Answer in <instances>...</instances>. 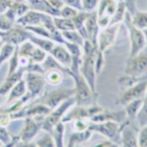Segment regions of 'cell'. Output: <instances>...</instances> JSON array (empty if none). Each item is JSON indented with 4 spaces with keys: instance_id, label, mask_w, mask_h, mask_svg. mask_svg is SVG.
I'll list each match as a JSON object with an SVG mask.
<instances>
[{
    "instance_id": "9a60e30c",
    "label": "cell",
    "mask_w": 147,
    "mask_h": 147,
    "mask_svg": "<svg viewBox=\"0 0 147 147\" xmlns=\"http://www.w3.org/2000/svg\"><path fill=\"white\" fill-rule=\"evenodd\" d=\"M51 54L61 65L67 69H69L72 65V56L69 52L65 49V47L61 46H55Z\"/></svg>"
},
{
    "instance_id": "836d02e7",
    "label": "cell",
    "mask_w": 147,
    "mask_h": 147,
    "mask_svg": "<svg viewBox=\"0 0 147 147\" xmlns=\"http://www.w3.org/2000/svg\"><path fill=\"white\" fill-rule=\"evenodd\" d=\"M13 22L10 21L5 14H0V30L2 31H7L12 27Z\"/></svg>"
},
{
    "instance_id": "d4e9b609",
    "label": "cell",
    "mask_w": 147,
    "mask_h": 147,
    "mask_svg": "<svg viewBox=\"0 0 147 147\" xmlns=\"http://www.w3.org/2000/svg\"><path fill=\"white\" fill-rule=\"evenodd\" d=\"M63 75L61 70L58 69H51L46 75V80L52 84H57L63 80Z\"/></svg>"
},
{
    "instance_id": "6da1fadb",
    "label": "cell",
    "mask_w": 147,
    "mask_h": 147,
    "mask_svg": "<svg viewBox=\"0 0 147 147\" xmlns=\"http://www.w3.org/2000/svg\"><path fill=\"white\" fill-rule=\"evenodd\" d=\"M68 73L73 76L76 82L75 102L78 106H91L95 93L93 92L83 76L80 72L73 74L69 70Z\"/></svg>"
},
{
    "instance_id": "3957f363",
    "label": "cell",
    "mask_w": 147,
    "mask_h": 147,
    "mask_svg": "<svg viewBox=\"0 0 147 147\" xmlns=\"http://www.w3.org/2000/svg\"><path fill=\"white\" fill-rule=\"evenodd\" d=\"M121 125L116 121H107L89 123L88 129L103 135L113 143H118L120 141L121 142Z\"/></svg>"
},
{
    "instance_id": "60d3db41",
    "label": "cell",
    "mask_w": 147,
    "mask_h": 147,
    "mask_svg": "<svg viewBox=\"0 0 147 147\" xmlns=\"http://www.w3.org/2000/svg\"><path fill=\"white\" fill-rule=\"evenodd\" d=\"M39 145L42 146H54V143H53L52 138L49 136H47L43 140L40 141Z\"/></svg>"
},
{
    "instance_id": "484cf974",
    "label": "cell",
    "mask_w": 147,
    "mask_h": 147,
    "mask_svg": "<svg viewBox=\"0 0 147 147\" xmlns=\"http://www.w3.org/2000/svg\"><path fill=\"white\" fill-rule=\"evenodd\" d=\"M64 127L62 122H58L53 127L52 131L53 132V136L55 138L56 145L57 146H63V132Z\"/></svg>"
},
{
    "instance_id": "f546056e",
    "label": "cell",
    "mask_w": 147,
    "mask_h": 147,
    "mask_svg": "<svg viewBox=\"0 0 147 147\" xmlns=\"http://www.w3.org/2000/svg\"><path fill=\"white\" fill-rule=\"evenodd\" d=\"M100 0H81L83 10L93 12L97 8Z\"/></svg>"
},
{
    "instance_id": "74e56055",
    "label": "cell",
    "mask_w": 147,
    "mask_h": 147,
    "mask_svg": "<svg viewBox=\"0 0 147 147\" xmlns=\"http://www.w3.org/2000/svg\"><path fill=\"white\" fill-rule=\"evenodd\" d=\"M13 49L14 47L11 44H7L5 45V46L3 47L1 50V54H0V64L11 55V53L13 51Z\"/></svg>"
},
{
    "instance_id": "277c9868",
    "label": "cell",
    "mask_w": 147,
    "mask_h": 147,
    "mask_svg": "<svg viewBox=\"0 0 147 147\" xmlns=\"http://www.w3.org/2000/svg\"><path fill=\"white\" fill-rule=\"evenodd\" d=\"M147 72V55L141 53L130 57L127 61L125 74L130 78L138 79Z\"/></svg>"
},
{
    "instance_id": "4dcf8cb0",
    "label": "cell",
    "mask_w": 147,
    "mask_h": 147,
    "mask_svg": "<svg viewBox=\"0 0 147 147\" xmlns=\"http://www.w3.org/2000/svg\"><path fill=\"white\" fill-rule=\"evenodd\" d=\"M20 72H19L16 74L15 75L12 76V77L10 78V80H8L7 81V83H5V85L2 86L1 89L0 90V93H1V95H4L5 93H7V92H8L10 88L12 86L13 84L19 80V78L21 76V74H20Z\"/></svg>"
},
{
    "instance_id": "f6af8a7d",
    "label": "cell",
    "mask_w": 147,
    "mask_h": 147,
    "mask_svg": "<svg viewBox=\"0 0 147 147\" xmlns=\"http://www.w3.org/2000/svg\"><path fill=\"white\" fill-rule=\"evenodd\" d=\"M143 32L144 33V35H145V40H146V44H147V29L145 30H142Z\"/></svg>"
},
{
    "instance_id": "7c38bea8",
    "label": "cell",
    "mask_w": 147,
    "mask_h": 147,
    "mask_svg": "<svg viewBox=\"0 0 147 147\" xmlns=\"http://www.w3.org/2000/svg\"><path fill=\"white\" fill-rule=\"evenodd\" d=\"M137 136L136 129L129 121L121 125V141L124 146H137Z\"/></svg>"
},
{
    "instance_id": "e575fe53",
    "label": "cell",
    "mask_w": 147,
    "mask_h": 147,
    "mask_svg": "<svg viewBox=\"0 0 147 147\" xmlns=\"http://www.w3.org/2000/svg\"><path fill=\"white\" fill-rule=\"evenodd\" d=\"M137 146H147V127H144L138 133Z\"/></svg>"
},
{
    "instance_id": "7402d4cb",
    "label": "cell",
    "mask_w": 147,
    "mask_h": 147,
    "mask_svg": "<svg viewBox=\"0 0 147 147\" xmlns=\"http://www.w3.org/2000/svg\"><path fill=\"white\" fill-rule=\"evenodd\" d=\"M132 16V22L141 30L147 29V12L136 10Z\"/></svg>"
},
{
    "instance_id": "9c48e42d",
    "label": "cell",
    "mask_w": 147,
    "mask_h": 147,
    "mask_svg": "<svg viewBox=\"0 0 147 147\" xmlns=\"http://www.w3.org/2000/svg\"><path fill=\"white\" fill-rule=\"evenodd\" d=\"M103 111L101 107L97 106H78L69 113L63 119V121H68L79 119H86Z\"/></svg>"
},
{
    "instance_id": "1f68e13d",
    "label": "cell",
    "mask_w": 147,
    "mask_h": 147,
    "mask_svg": "<svg viewBox=\"0 0 147 147\" xmlns=\"http://www.w3.org/2000/svg\"><path fill=\"white\" fill-rule=\"evenodd\" d=\"M24 83L23 81H21L13 89L8 101H10L11 100L14 99L17 97H20L22 94H24Z\"/></svg>"
},
{
    "instance_id": "cb8c5ba5",
    "label": "cell",
    "mask_w": 147,
    "mask_h": 147,
    "mask_svg": "<svg viewBox=\"0 0 147 147\" xmlns=\"http://www.w3.org/2000/svg\"><path fill=\"white\" fill-rule=\"evenodd\" d=\"M91 131L89 129L85 130L84 131L77 132L76 133L73 134L70 138L69 146H73L76 144L82 142V141L88 140L91 137Z\"/></svg>"
},
{
    "instance_id": "52a82bcc",
    "label": "cell",
    "mask_w": 147,
    "mask_h": 147,
    "mask_svg": "<svg viewBox=\"0 0 147 147\" xmlns=\"http://www.w3.org/2000/svg\"><path fill=\"white\" fill-rule=\"evenodd\" d=\"M118 28L119 25L118 24L108 26L100 30L97 40L98 49L99 51L103 52L112 46L116 37Z\"/></svg>"
},
{
    "instance_id": "7dc6e473",
    "label": "cell",
    "mask_w": 147,
    "mask_h": 147,
    "mask_svg": "<svg viewBox=\"0 0 147 147\" xmlns=\"http://www.w3.org/2000/svg\"><path fill=\"white\" fill-rule=\"evenodd\" d=\"M1 44H0V46H1Z\"/></svg>"
},
{
    "instance_id": "ba28073f",
    "label": "cell",
    "mask_w": 147,
    "mask_h": 147,
    "mask_svg": "<svg viewBox=\"0 0 147 147\" xmlns=\"http://www.w3.org/2000/svg\"><path fill=\"white\" fill-rule=\"evenodd\" d=\"M75 102V98H69L67 100L62 102L61 106L57 109L53 111L48 117L46 118V120L43 123V129L46 131L52 132V129L56 123L59 122V120L63 117L67 109L73 105Z\"/></svg>"
},
{
    "instance_id": "7bdbcfd3",
    "label": "cell",
    "mask_w": 147,
    "mask_h": 147,
    "mask_svg": "<svg viewBox=\"0 0 147 147\" xmlns=\"http://www.w3.org/2000/svg\"><path fill=\"white\" fill-rule=\"evenodd\" d=\"M0 138L3 140L2 141H5L4 140H5V141H8V134L6 132V131L1 127H0Z\"/></svg>"
},
{
    "instance_id": "ab89813d",
    "label": "cell",
    "mask_w": 147,
    "mask_h": 147,
    "mask_svg": "<svg viewBox=\"0 0 147 147\" xmlns=\"http://www.w3.org/2000/svg\"><path fill=\"white\" fill-rule=\"evenodd\" d=\"M13 0H0V14L5 13L10 7Z\"/></svg>"
},
{
    "instance_id": "b9f144b4",
    "label": "cell",
    "mask_w": 147,
    "mask_h": 147,
    "mask_svg": "<svg viewBox=\"0 0 147 147\" xmlns=\"http://www.w3.org/2000/svg\"><path fill=\"white\" fill-rule=\"evenodd\" d=\"M48 1L53 7L59 10L65 5L64 2L62 0H48Z\"/></svg>"
},
{
    "instance_id": "2e32d148",
    "label": "cell",
    "mask_w": 147,
    "mask_h": 147,
    "mask_svg": "<svg viewBox=\"0 0 147 147\" xmlns=\"http://www.w3.org/2000/svg\"><path fill=\"white\" fill-rule=\"evenodd\" d=\"M126 116L125 111L110 112L102 111L91 118V120L95 123H101L107 121H114L119 122L121 119H124Z\"/></svg>"
},
{
    "instance_id": "8992f818",
    "label": "cell",
    "mask_w": 147,
    "mask_h": 147,
    "mask_svg": "<svg viewBox=\"0 0 147 147\" xmlns=\"http://www.w3.org/2000/svg\"><path fill=\"white\" fill-rule=\"evenodd\" d=\"M147 90V81H141L126 89L119 98L121 105L126 106L131 102L145 97Z\"/></svg>"
},
{
    "instance_id": "603a6c76",
    "label": "cell",
    "mask_w": 147,
    "mask_h": 147,
    "mask_svg": "<svg viewBox=\"0 0 147 147\" xmlns=\"http://www.w3.org/2000/svg\"><path fill=\"white\" fill-rule=\"evenodd\" d=\"M143 104V98H138L130 102L125 106L126 115L131 118H135L138 112L142 108Z\"/></svg>"
},
{
    "instance_id": "f1b7e54d",
    "label": "cell",
    "mask_w": 147,
    "mask_h": 147,
    "mask_svg": "<svg viewBox=\"0 0 147 147\" xmlns=\"http://www.w3.org/2000/svg\"><path fill=\"white\" fill-rule=\"evenodd\" d=\"M25 29L28 30L32 31L37 34V35H41L44 37L48 38H50L51 37V33L46 28H44L40 25H36V26H26Z\"/></svg>"
},
{
    "instance_id": "5b68a950",
    "label": "cell",
    "mask_w": 147,
    "mask_h": 147,
    "mask_svg": "<svg viewBox=\"0 0 147 147\" xmlns=\"http://www.w3.org/2000/svg\"><path fill=\"white\" fill-rule=\"evenodd\" d=\"M118 2L116 0H100L97 7L98 23L100 29L109 25L112 16L117 8Z\"/></svg>"
},
{
    "instance_id": "d6a6232c",
    "label": "cell",
    "mask_w": 147,
    "mask_h": 147,
    "mask_svg": "<svg viewBox=\"0 0 147 147\" xmlns=\"http://www.w3.org/2000/svg\"><path fill=\"white\" fill-rule=\"evenodd\" d=\"M28 125L26 128V131L23 135L25 138H30L33 137L39 129V125L33 121H30Z\"/></svg>"
},
{
    "instance_id": "44dd1931",
    "label": "cell",
    "mask_w": 147,
    "mask_h": 147,
    "mask_svg": "<svg viewBox=\"0 0 147 147\" xmlns=\"http://www.w3.org/2000/svg\"><path fill=\"white\" fill-rule=\"evenodd\" d=\"M64 38L66 41L78 44L82 47L85 39L80 35L77 30H69V31H63L61 32Z\"/></svg>"
},
{
    "instance_id": "7a4b0ae2",
    "label": "cell",
    "mask_w": 147,
    "mask_h": 147,
    "mask_svg": "<svg viewBox=\"0 0 147 147\" xmlns=\"http://www.w3.org/2000/svg\"><path fill=\"white\" fill-rule=\"evenodd\" d=\"M124 21L129 31L131 41L130 57L134 56L140 53L146 44L145 35L142 30L135 27L132 22V16L128 11L126 12Z\"/></svg>"
},
{
    "instance_id": "83f0119b",
    "label": "cell",
    "mask_w": 147,
    "mask_h": 147,
    "mask_svg": "<svg viewBox=\"0 0 147 147\" xmlns=\"http://www.w3.org/2000/svg\"><path fill=\"white\" fill-rule=\"evenodd\" d=\"M80 10L76 8L71 7L68 5H65L60 10V17L64 18L73 19L76 16H77Z\"/></svg>"
},
{
    "instance_id": "8fae6325",
    "label": "cell",
    "mask_w": 147,
    "mask_h": 147,
    "mask_svg": "<svg viewBox=\"0 0 147 147\" xmlns=\"http://www.w3.org/2000/svg\"><path fill=\"white\" fill-rule=\"evenodd\" d=\"M75 94V88L73 90H63L53 91L43 98V103L52 109L55 108L62 102L67 100Z\"/></svg>"
},
{
    "instance_id": "4316f807",
    "label": "cell",
    "mask_w": 147,
    "mask_h": 147,
    "mask_svg": "<svg viewBox=\"0 0 147 147\" xmlns=\"http://www.w3.org/2000/svg\"><path fill=\"white\" fill-rule=\"evenodd\" d=\"M29 38L32 40L33 43L37 45L42 49H44L46 51L50 52L52 49L55 46V44L53 43L52 41H50L49 40H46V39H43V38H40L35 37V36L30 35Z\"/></svg>"
},
{
    "instance_id": "8d00e7d4",
    "label": "cell",
    "mask_w": 147,
    "mask_h": 147,
    "mask_svg": "<svg viewBox=\"0 0 147 147\" xmlns=\"http://www.w3.org/2000/svg\"><path fill=\"white\" fill-rule=\"evenodd\" d=\"M103 52L100 51L98 49L95 57V67L96 71H97V74L101 72L102 67L103 66Z\"/></svg>"
},
{
    "instance_id": "bcb514c9",
    "label": "cell",
    "mask_w": 147,
    "mask_h": 147,
    "mask_svg": "<svg viewBox=\"0 0 147 147\" xmlns=\"http://www.w3.org/2000/svg\"><path fill=\"white\" fill-rule=\"evenodd\" d=\"M116 1H117L119 2V1H123L124 0H116Z\"/></svg>"
},
{
    "instance_id": "5bb4252c",
    "label": "cell",
    "mask_w": 147,
    "mask_h": 147,
    "mask_svg": "<svg viewBox=\"0 0 147 147\" xmlns=\"http://www.w3.org/2000/svg\"><path fill=\"white\" fill-rule=\"evenodd\" d=\"M30 35L31 33L29 32L18 28H11L4 32H0V36L4 40L13 44H19L25 39L29 38Z\"/></svg>"
},
{
    "instance_id": "e0dca14e",
    "label": "cell",
    "mask_w": 147,
    "mask_h": 147,
    "mask_svg": "<svg viewBox=\"0 0 147 147\" xmlns=\"http://www.w3.org/2000/svg\"><path fill=\"white\" fill-rule=\"evenodd\" d=\"M42 13V12L31 10L30 11H28L24 15L19 18L16 22L25 26H36V25L41 26Z\"/></svg>"
},
{
    "instance_id": "4fadbf2b",
    "label": "cell",
    "mask_w": 147,
    "mask_h": 147,
    "mask_svg": "<svg viewBox=\"0 0 147 147\" xmlns=\"http://www.w3.org/2000/svg\"><path fill=\"white\" fill-rule=\"evenodd\" d=\"M31 10L49 14L53 17H60V10L53 7L48 0H28Z\"/></svg>"
},
{
    "instance_id": "ac0fdd59",
    "label": "cell",
    "mask_w": 147,
    "mask_h": 147,
    "mask_svg": "<svg viewBox=\"0 0 147 147\" xmlns=\"http://www.w3.org/2000/svg\"><path fill=\"white\" fill-rule=\"evenodd\" d=\"M28 84L31 95L35 96L39 94L43 88L44 78L38 74L30 73L28 76Z\"/></svg>"
},
{
    "instance_id": "d6986e66",
    "label": "cell",
    "mask_w": 147,
    "mask_h": 147,
    "mask_svg": "<svg viewBox=\"0 0 147 147\" xmlns=\"http://www.w3.org/2000/svg\"><path fill=\"white\" fill-rule=\"evenodd\" d=\"M127 12V9L125 3L123 1L118 2L117 8L115 11L114 15L112 16L109 26L118 24H119L120 22L123 21L124 20V19H125V16Z\"/></svg>"
},
{
    "instance_id": "30bf717a",
    "label": "cell",
    "mask_w": 147,
    "mask_h": 147,
    "mask_svg": "<svg viewBox=\"0 0 147 147\" xmlns=\"http://www.w3.org/2000/svg\"><path fill=\"white\" fill-rule=\"evenodd\" d=\"M84 26L87 34V37L91 44L98 49V36L100 28L98 23L97 10L90 12L84 22Z\"/></svg>"
},
{
    "instance_id": "ffe728a7",
    "label": "cell",
    "mask_w": 147,
    "mask_h": 147,
    "mask_svg": "<svg viewBox=\"0 0 147 147\" xmlns=\"http://www.w3.org/2000/svg\"><path fill=\"white\" fill-rule=\"evenodd\" d=\"M53 22L56 29L62 32L75 30L72 19L64 18L62 17H53Z\"/></svg>"
},
{
    "instance_id": "f35d334b",
    "label": "cell",
    "mask_w": 147,
    "mask_h": 147,
    "mask_svg": "<svg viewBox=\"0 0 147 147\" xmlns=\"http://www.w3.org/2000/svg\"><path fill=\"white\" fill-rule=\"evenodd\" d=\"M66 5H68L80 11L83 10L81 0H62Z\"/></svg>"
},
{
    "instance_id": "ee69618b",
    "label": "cell",
    "mask_w": 147,
    "mask_h": 147,
    "mask_svg": "<svg viewBox=\"0 0 147 147\" xmlns=\"http://www.w3.org/2000/svg\"><path fill=\"white\" fill-rule=\"evenodd\" d=\"M141 109L143 110V111L144 113H145L146 114H147V90L146 94L145 95V97L143 98V104Z\"/></svg>"
},
{
    "instance_id": "d590c367",
    "label": "cell",
    "mask_w": 147,
    "mask_h": 147,
    "mask_svg": "<svg viewBox=\"0 0 147 147\" xmlns=\"http://www.w3.org/2000/svg\"><path fill=\"white\" fill-rule=\"evenodd\" d=\"M89 123L87 122L86 119H79L74 121V129L77 132L84 131L85 130L88 129Z\"/></svg>"
}]
</instances>
